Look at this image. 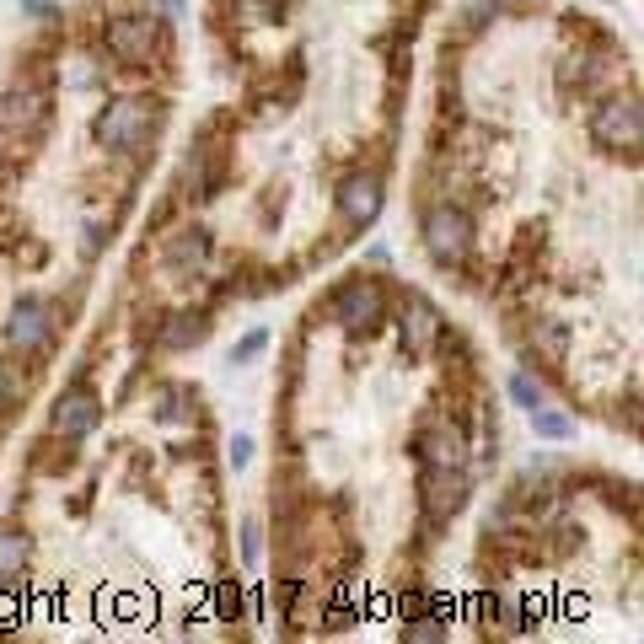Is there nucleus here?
I'll return each mask as SVG.
<instances>
[{
	"instance_id": "1",
	"label": "nucleus",
	"mask_w": 644,
	"mask_h": 644,
	"mask_svg": "<svg viewBox=\"0 0 644 644\" xmlns=\"http://www.w3.org/2000/svg\"><path fill=\"white\" fill-rule=\"evenodd\" d=\"M591 140L612 156H634L644 140V114H640V97H607L596 114H591Z\"/></svg>"
},
{
	"instance_id": "2",
	"label": "nucleus",
	"mask_w": 644,
	"mask_h": 644,
	"mask_svg": "<svg viewBox=\"0 0 644 644\" xmlns=\"http://www.w3.org/2000/svg\"><path fill=\"white\" fill-rule=\"evenodd\" d=\"M425 253L436 263H462L473 253V215L462 204H430V215H425Z\"/></svg>"
},
{
	"instance_id": "3",
	"label": "nucleus",
	"mask_w": 644,
	"mask_h": 644,
	"mask_svg": "<svg viewBox=\"0 0 644 644\" xmlns=\"http://www.w3.org/2000/svg\"><path fill=\"white\" fill-rule=\"evenodd\" d=\"M327 318L338 322L344 333H371L377 322H386L382 285H377V279H349V285H338L333 301H327Z\"/></svg>"
},
{
	"instance_id": "4",
	"label": "nucleus",
	"mask_w": 644,
	"mask_h": 644,
	"mask_svg": "<svg viewBox=\"0 0 644 644\" xmlns=\"http://www.w3.org/2000/svg\"><path fill=\"white\" fill-rule=\"evenodd\" d=\"M151 129H156V103H145V97H119V103L97 119V140H103L108 151H140Z\"/></svg>"
},
{
	"instance_id": "5",
	"label": "nucleus",
	"mask_w": 644,
	"mask_h": 644,
	"mask_svg": "<svg viewBox=\"0 0 644 644\" xmlns=\"http://www.w3.org/2000/svg\"><path fill=\"white\" fill-rule=\"evenodd\" d=\"M108 55L129 70H151V60L162 55V22L156 16H119L108 27Z\"/></svg>"
},
{
	"instance_id": "6",
	"label": "nucleus",
	"mask_w": 644,
	"mask_h": 644,
	"mask_svg": "<svg viewBox=\"0 0 644 644\" xmlns=\"http://www.w3.org/2000/svg\"><path fill=\"white\" fill-rule=\"evenodd\" d=\"M419 494H425V515L436 526H446L451 515L467 505V467H425L419 473Z\"/></svg>"
},
{
	"instance_id": "7",
	"label": "nucleus",
	"mask_w": 644,
	"mask_h": 644,
	"mask_svg": "<svg viewBox=\"0 0 644 644\" xmlns=\"http://www.w3.org/2000/svg\"><path fill=\"white\" fill-rule=\"evenodd\" d=\"M49 338H55V307H49V301L27 296V301L11 307V318H5V344H11V349L33 355V349H44Z\"/></svg>"
},
{
	"instance_id": "8",
	"label": "nucleus",
	"mask_w": 644,
	"mask_h": 644,
	"mask_svg": "<svg viewBox=\"0 0 644 644\" xmlns=\"http://www.w3.org/2000/svg\"><path fill=\"white\" fill-rule=\"evenodd\" d=\"M382 204H386L382 172H349V178L338 183V215H344L349 226H371V220L382 215Z\"/></svg>"
},
{
	"instance_id": "9",
	"label": "nucleus",
	"mask_w": 644,
	"mask_h": 644,
	"mask_svg": "<svg viewBox=\"0 0 644 644\" xmlns=\"http://www.w3.org/2000/svg\"><path fill=\"white\" fill-rule=\"evenodd\" d=\"M97 425H103V403H97L92 386H70L55 403V436L60 441H86Z\"/></svg>"
},
{
	"instance_id": "10",
	"label": "nucleus",
	"mask_w": 644,
	"mask_h": 644,
	"mask_svg": "<svg viewBox=\"0 0 644 644\" xmlns=\"http://www.w3.org/2000/svg\"><path fill=\"white\" fill-rule=\"evenodd\" d=\"M397 327H403V349H408L414 360H425V355L441 344V312H436L419 290L403 296V322H397Z\"/></svg>"
},
{
	"instance_id": "11",
	"label": "nucleus",
	"mask_w": 644,
	"mask_h": 644,
	"mask_svg": "<svg viewBox=\"0 0 644 644\" xmlns=\"http://www.w3.org/2000/svg\"><path fill=\"white\" fill-rule=\"evenodd\" d=\"M44 124V92L38 86H11L0 103V129H38Z\"/></svg>"
},
{
	"instance_id": "12",
	"label": "nucleus",
	"mask_w": 644,
	"mask_h": 644,
	"mask_svg": "<svg viewBox=\"0 0 644 644\" xmlns=\"http://www.w3.org/2000/svg\"><path fill=\"white\" fill-rule=\"evenodd\" d=\"M419 456H425V467H467V456H462V436H456V430H425Z\"/></svg>"
},
{
	"instance_id": "13",
	"label": "nucleus",
	"mask_w": 644,
	"mask_h": 644,
	"mask_svg": "<svg viewBox=\"0 0 644 644\" xmlns=\"http://www.w3.org/2000/svg\"><path fill=\"white\" fill-rule=\"evenodd\" d=\"M532 349H537L548 366H564V355H570V327L553 322V318L532 322Z\"/></svg>"
},
{
	"instance_id": "14",
	"label": "nucleus",
	"mask_w": 644,
	"mask_h": 644,
	"mask_svg": "<svg viewBox=\"0 0 644 644\" xmlns=\"http://www.w3.org/2000/svg\"><path fill=\"white\" fill-rule=\"evenodd\" d=\"M22 564H27V537L22 532H0V585H11L22 575Z\"/></svg>"
},
{
	"instance_id": "15",
	"label": "nucleus",
	"mask_w": 644,
	"mask_h": 644,
	"mask_svg": "<svg viewBox=\"0 0 644 644\" xmlns=\"http://www.w3.org/2000/svg\"><path fill=\"white\" fill-rule=\"evenodd\" d=\"M532 430H537L542 441H570V436H575V419L548 414V408H532Z\"/></svg>"
},
{
	"instance_id": "16",
	"label": "nucleus",
	"mask_w": 644,
	"mask_h": 644,
	"mask_svg": "<svg viewBox=\"0 0 644 644\" xmlns=\"http://www.w3.org/2000/svg\"><path fill=\"white\" fill-rule=\"evenodd\" d=\"M199 338H204V318H189V312H183V318H172V327L162 333V344H167V349H189V344H199Z\"/></svg>"
},
{
	"instance_id": "17",
	"label": "nucleus",
	"mask_w": 644,
	"mask_h": 644,
	"mask_svg": "<svg viewBox=\"0 0 644 644\" xmlns=\"http://www.w3.org/2000/svg\"><path fill=\"white\" fill-rule=\"evenodd\" d=\"M511 397L521 403V408H542V382H532L526 371H515V377H511Z\"/></svg>"
},
{
	"instance_id": "18",
	"label": "nucleus",
	"mask_w": 644,
	"mask_h": 644,
	"mask_svg": "<svg viewBox=\"0 0 644 644\" xmlns=\"http://www.w3.org/2000/svg\"><path fill=\"white\" fill-rule=\"evenodd\" d=\"M451 629L441 618H419V623H408V640H446Z\"/></svg>"
},
{
	"instance_id": "19",
	"label": "nucleus",
	"mask_w": 644,
	"mask_h": 644,
	"mask_svg": "<svg viewBox=\"0 0 644 644\" xmlns=\"http://www.w3.org/2000/svg\"><path fill=\"white\" fill-rule=\"evenodd\" d=\"M11 397H16V377H11V366L0 360V419L11 414Z\"/></svg>"
},
{
	"instance_id": "20",
	"label": "nucleus",
	"mask_w": 644,
	"mask_h": 644,
	"mask_svg": "<svg viewBox=\"0 0 644 644\" xmlns=\"http://www.w3.org/2000/svg\"><path fill=\"white\" fill-rule=\"evenodd\" d=\"M263 344H269V333H248V338H242V344L231 349V360H253V355L263 349Z\"/></svg>"
},
{
	"instance_id": "21",
	"label": "nucleus",
	"mask_w": 644,
	"mask_h": 644,
	"mask_svg": "<svg viewBox=\"0 0 644 644\" xmlns=\"http://www.w3.org/2000/svg\"><path fill=\"white\" fill-rule=\"evenodd\" d=\"M226 462H231V467H248V462H253V441H248V436H237V441H231V451H226Z\"/></svg>"
},
{
	"instance_id": "22",
	"label": "nucleus",
	"mask_w": 644,
	"mask_h": 644,
	"mask_svg": "<svg viewBox=\"0 0 644 644\" xmlns=\"http://www.w3.org/2000/svg\"><path fill=\"white\" fill-rule=\"evenodd\" d=\"M215 607H220V618H231V612L242 607V591H237V585H220V601H215Z\"/></svg>"
},
{
	"instance_id": "23",
	"label": "nucleus",
	"mask_w": 644,
	"mask_h": 644,
	"mask_svg": "<svg viewBox=\"0 0 644 644\" xmlns=\"http://www.w3.org/2000/svg\"><path fill=\"white\" fill-rule=\"evenodd\" d=\"M242 559H248V564H258V526H248V532H242Z\"/></svg>"
},
{
	"instance_id": "24",
	"label": "nucleus",
	"mask_w": 644,
	"mask_h": 644,
	"mask_svg": "<svg viewBox=\"0 0 644 644\" xmlns=\"http://www.w3.org/2000/svg\"><path fill=\"white\" fill-rule=\"evenodd\" d=\"M22 5H27V11H33V16H44V22H49V16H55V0H22Z\"/></svg>"
}]
</instances>
